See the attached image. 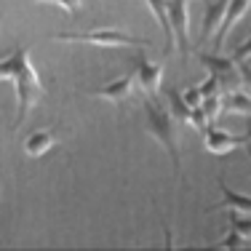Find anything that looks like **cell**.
I'll return each mask as SVG.
<instances>
[{"label":"cell","mask_w":251,"mask_h":251,"mask_svg":"<svg viewBox=\"0 0 251 251\" xmlns=\"http://www.w3.org/2000/svg\"><path fill=\"white\" fill-rule=\"evenodd\" d=\"M0 80L11 83L16 91V121L14 131H19L29 112L46 99V88L40 80V73L35 70L32 56H29L27 46H16L5 56H0Z\"/></svg>","instance_id":"6da1fadb"},{"label":"cell","mask_w":251,"mask_h":251,"mask_svg":"<svg viewBox=\"0 0 251 251\" xmlns=\"http://www.w3.org/2000/svg\"><path fill=\"white\" fill-rule=\"evenodd\" d=\"M145 126L147 134L169 152L171 163H174V174L179 182H184L182 176V152H179V134H176V121L171 118V112L166 110V104H160V99L145 97Z\"/></svg>","instance_id":"7a4b0ae2"},{"label":"cell","mask_w":251,"mask_h":251,"mask_svg":"<svg viewBox=\"0 0 251 251\" xmlns=\"http://www.w3.org/2000/svg\"><path fill=\"white\" fill-rule=\"evenodd\" d=\"M51 40L59 43H83V46H97V49H152L150 38H139L121 29H86V32H53Z\"/></svg>","instance_id":"3957f363"},{"label":"cell","mask_w":251,"mask_h":251,"mask_svg":"<svg viewBox=\"0 0 251 251\" xmlns=\"http://www.w3.org/2000/svg\"><path fill=\"white\" fill-rule=\"evenodd\" d=\"M169 5V19L174 29L176 51L182 59V67H187L190 53H193V40H190V0H166Z\"/></svg>","instance_id":"277c9868"},{"label":"cell","mask_w":251,"mask_h":251,"mask_svg":"<svg viewBox=\"0 0 251 251\" xmlns=\"http://www.w3.org/2000/svg\"><path fill=\"white\" fill-rule=\"evenodd\" d=\"M134 75H136V88H139L145 97L158 99L160 94V83H163V64H155L147 56H136L134 62Z\"/></svg>","instance_id":"5b68a950"},{"label":"cell","mask_w":251,"mask_h":251,"mask_svg":"<svg viewBox=\"0 0 251 251\" xmlns=\"http://www.w3.org/2000/svg\"><path fill=\"white\" fill-rule=\"evenodd\" d=\"M134 91H136V75L134 73H126L121 77H115V80L104 83V86L91 88L88 94L97 97V99H107V101H112L115 107H121L123 101H128L131 97H134Z\"/></svg>","instance_id":"8992f818"},{"label":"cell","mask_w":251,"mask_h":251,"mask_svg":"<svg viewBox=\"0 0 251 251\" xmlns=\"http://www.w3.org/2000/svg\"><path fill=\"white\" fill-rule=\"evenodd\" d=\"M249 5H251V0H230V3H227L225 19H222V25H219V29H217V38H214L211 53H222L225 40L232 35V29H235L238 22H241L243 16L249 14Z\"/></svg>","instance_id":"52a82bcc"},{"label":"cell","mask_w":251,"mask_h":251,"mask_svg":"<svg viewBox=\"0 0 251 251\" xmlns=\"http://www.w3.org/2000/svg\"><path fill=\"white\" fill-rule=\"evenodd\" d=\"M246 145H251L249 136H232V134H227V131L217 128V126H208V128L203 131V147L211 155H219V158L227 152H232L235 147H246Z\"/></svg>","instance_id":"ba28073f"},{"label":"cell","mask_w":251,"mask_h":251,"mask_svg":"<svg viewBox=\"0 0 251 251\" xmlns=\"http://www.w3.org/2000/svg\"><path fill=\"white\" fill-rule=\"evenodd\" d=\"M145 3H147V8L152 11L160 32H163V56H169L171 51H176L174 29H171V19H169V5H166V0H145Z\"/></svg>","instance_id":"9c48e42d"},{"label":"cell","mask_w":251,"mask_h":251,"mask_svg":"<svg viewBox=\"0 0 251 251\" xmlns=\"http://www.w3.org/2000/svg\"><path fill=\"white\" fill-rule=\"evenodd\" d=\"M227 3H230V0H208V3H206L203 22H201V46H206L208 38L219 29V25H222V19H225Z\"/></svg>","instance_id":"30bf717a"},{"label":"cell","mask_w":251,"mask_h":251,"mask_svg":"<svg viewBox=\"0 0 251 251\" xmlns=\"http://www.w3.org/2000/svg\"><path fill=\"white\" fill-rule=\"evenodd\" d=\"M53 145H56V131L53 128H38L25 139V155L27 158H43Z\"/></svg>","instance_id":"8fae6325"},{"label":"cell","mask_w":251,"mask_h":251,"mask_svg":"<svg viewBox=\"0 0 251 251\" xmlns=\"http://www.w3.org/2000/svg\"><path fill=\"white\" fill-rule=\"evenodd\" d=\"M219 190H222V201L208 206L206 211H219V208H227V211H243V214H251V195H243V193H235L230 190L227 184L219 179Z\"/></svg>","instance_id":"7c38bea8"},{"label":"cell","mask_w":251,"mask_h":251,"mask_svg":"<svg viewBox=\"0 0 251 251\" xmlns=\"http://www.w3.org/2000/svg\"><path fill=\"white\" fill-rule=\"evenodd\" d=\"M166 110L171 112L176 123L190 126V104L182 99V91L179 88H169V97H166Z\"/></svg>","instance_id":"4fadbf2b"},{"label":"cell","mask_w":251,"mask_h":251,"mask_svg":"<svg viewBox=\"0 0 251 251\" xmlns=\"http://www.w3.org/2000/svg\"><path fill=\"white\" fill-rule=\"evenodd\" d=\"M225 112L251 118V94L243 91V88H238V91L227 94V97H225Z\"/></svg>","instance_id":"5bb4252c"},{"label":"cell","mask_w":251,"mask_h":251,"mask_svg":"<svg viewBox=\"0 0 251 251\" xmlns=\"http://www.w3.org/2000/svg\"><path fill=\"white\" fill-rule=\"evenodd\" d=\"M38 3H49V5H56V8H62L67 16H77L83 8V0H38Z\"/></svg>","instance_id":"9a60e30c"},{"label":"cell","mask_w":251,"mask_h":251,"mask_svg":"<svg viewBox=\"0 0 251 251\" xmlns=\"http://www.w3.org/2000/svg\"><path fill=\"white\" fill-rule=\"evenodd\" d=\"M243 246H246V238H243L241 232H235L232 227L222 241H217V249H243Z\"/></svg>","instance_id":"2e32d148"},{"label":"cell","mask_w":251,"mask_h":251,"mask_svg":"<svg viewBox=\"0 0 251 251\" xmlns=\"http://www.w3.org/2000/svg\"><path fill=\"white\" fill-rule=\"evenodd\" d=\"M232 62H235V64H241V62H251V38L249 40H243V43L241 46H238V49L235 51H232Z\"/></svg>","instance_id":"e0dca14e"},{"label":"cell","mask_w":251,"mask_h":251,"mask_svg":"<svg viewBox=\"0 0 251 251\" xmlns=\"http://www.w3.org/2000/svg\"><path fill=\"white\" fill-rule=\"evenodd\" d=\"M182 99L190 104V110H193V107H201V104H203V94H201V88H198V86L184 88V91H182Z\"/></svg>","instance_id":"ac0fdd59"},{"label":"cell","mask_w":251,"mask_h":251,"mask_svg":"<svg viewBox=\"0 0 251 251\" xmlns=\"http://www.w3.org/2000/svg\"><path fill=\"white\" fill-rule=\"evenodd\" d=\"M246 155H249V160H251V145H246Z\"/></svg>","instance_id":"d6986e66"},{"label":"cell","mask_w":251,"mask_h":251,"mask_svg":"<svg viewBox=\"0 0 251 251\" xmlns=\"http://www.w3.org/2000/svg\"><path fill=\"white\" fill-rule=\"evenodd\" d=\"M249 11H251V5H249Z\"/></svg>","instance_id":"ffe728a7"}]
</instances>
